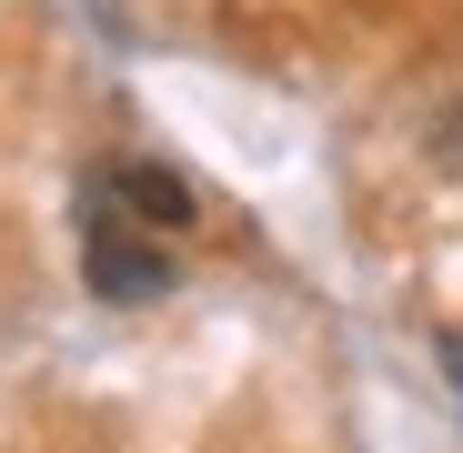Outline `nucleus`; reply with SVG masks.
<instances>
[{
  "mask_svg": "<svg viewBox=\"0 0 463 453\" xmlns=\"http://www.w3.org/2000/svg\"><path fill=\"white\" fill-rule=\"evenodd\" d=\"M71 212H81V222H121V232H162V242L202 222L192 182H182V172H162V162H91Z\"/></svg>",
  "mask_w": 463,
  "mask_h": 453,
  "instance_id": "nucleus-1",
  "label": "nucleus"
},
{
  "mask_svg": "<svg viewBox=\"0 0 463 453\" xmlns=\"http://www.w3.org/2000/svg\"><path fill=\"white\" fill-rule=\"evenodd\" d=\"M81 262H91V292H111V302H151V292H172V252H162V232L81 222Z\"/></svg>",
  "mask_w": 463,
  "mask_h": 453,
  "instance_id": "nucleus-2",
  "label": "nucleus"
}]
</instances>
